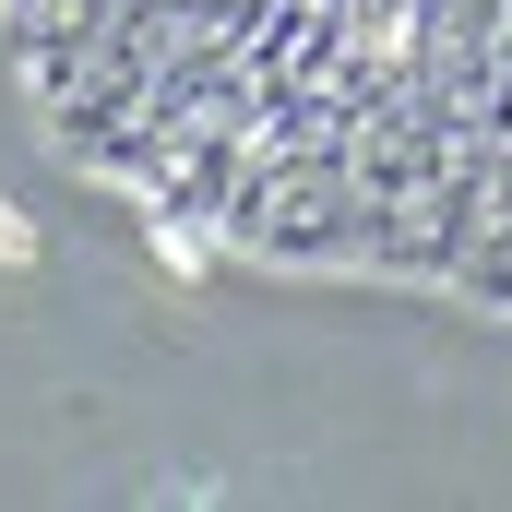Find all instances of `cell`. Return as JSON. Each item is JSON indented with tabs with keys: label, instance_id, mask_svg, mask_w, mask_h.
I'll use <instances>...</instances> for the list:
<instances>
[{
	"label": "cell",
	"instance_id": "cell-1",
	"mask_svg": "<svg viewBox=\"0 0 512 512\" xmlns=\"http://www.w3.org/2000/svg\"><path fill=\"white\" fill-rule=\"evenodd\" d=\"M0 36L167 227L512 310V0H0Z\"/></svg>",
	"mask_w": 512,
	"mask_h": 512
}]
</instances>
